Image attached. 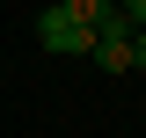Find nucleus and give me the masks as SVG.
I'll return each mask as SVG.
<instances>
[{"instance_id":"nucleus-1","label":"nucleus","mask_w":146,"mask_h":138,"mask_svg":"<svg viewBox=\"0 0 146 138\" xmlns=\"http://www.w3.org/2000/svg\"><path fill=\"white\" fill-rule=\"evenodd\" d=\"M36 36H44V51H58V58H88V51H95V29H88V22H73L58 0L36 15Z\"/></svg>"},{"instance_id":"nucleus-2","label":"nucleus","mask_w":146,"mask_h":138,"mask_svg":"<svg viewBox=\"0 0 146 138\" xmlns=\"http://www.w3.org/2000/svg\"><path fill=\"white\" fill-rule=\"evenodd\" d=\"M131 36H139V29L110 7V15L95 22V51H88V58H102V73H131Z\"/></svg>"},{"instance_id":"nucleus-3","label":"nucleus","mask_w":146,"mask_h":138,"mask_svg":"<svg viewBox=\"0 0 146 138\" xmlns=\"http://www.w3.org/2000/svg\"><path fill=\"white\" fill-rule=\"evenodd\" d=\"M58 7H66V15H73V22H88V29H95V22H102V15H110V7H117V0H58Z\"/></svg>"},{"instance_id":"nucleus-4","label":"nucleus","mask_w":146,"mask_h":138,"mask_svg":"<svg viewBox=\"0 0 146 138\" xmlns=\"http://www.w3.org/2000/svg\"><path fill=\"white\" fill-rule=\"evenodd\" d=\"M117 15H124L131 29H146V0H117Z\"/></svg>"},{"instance_id":"nucleus-5","label":"nucleus","mask_w":146,"mask_h":138,"mask_svg":"<svg viewBox=\"0 0 146 138\" xmlns=\"http://www.w3.org/2000/svg\"><path fill=\"white\" fill-rule=\"evenodd\" d=\"M131 73H146V29L131 36Z\"/></svg>"}]
</instances>
